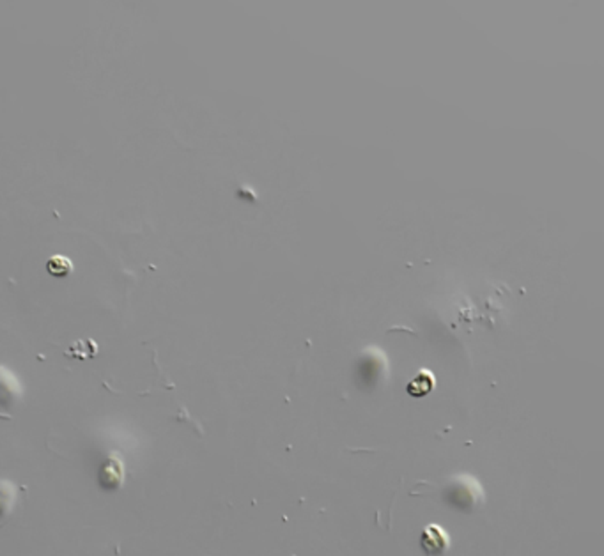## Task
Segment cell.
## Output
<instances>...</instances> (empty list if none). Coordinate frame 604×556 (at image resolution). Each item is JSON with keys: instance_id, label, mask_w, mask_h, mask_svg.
<instances>
[{"instance_id": "cell-1", "label": "cell", "mask_w": 604, "mask_h": 556, "mask_svg": "<svg viewBox=\"0 0 604 556\" xmlns=\"http://www.w3.org/2000/svg\"><path fill=\"white\" fill-rule=\"evenodd\" d=\"M420 544L427 555H440L448 546V539L440 526L429 525L427 528L424 529V534H422Z\"/></svg>"}, {"instance_id": "cell-2", "label": "cell", "mask_w": 604, "mask_h": 556, "mask_svg": "<svg viewBox=\"0 0 604 556\" xmlns=\"http://www.w3.org/2000/svg\"><path fill=\"white\" fill-rule=\"evenodd\" d=\"M434 385H436V379H434V376H432L429 370H420V372L417 374V376L409 381L408 385V393L411 397H424L427 395L429 392H431L432 388H434Z\"/></svg>"}, {"instance_id": "cell-3", "label": "cell", "mask_w": 604, "mask_h": 556, "mask_svg": "<svg viewBox=\"0 0 604 556\" xmlns=\"http://www.w3.org/2000/svg\"><path fill=\"white\" fill-rule=\"evenodd\" d=\"M46 271L55 278H64L73 273V263L64 256H54L46 261Z\"/></svg>"}]
</instances>
